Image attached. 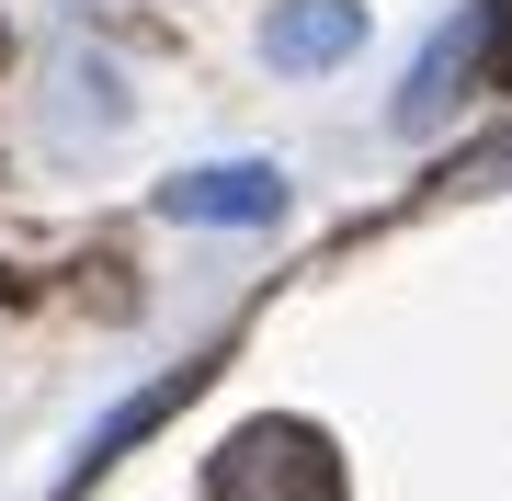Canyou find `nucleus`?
Segmentation results:
<instances>
[{"mask_svg":"<svg viewBox=\"0 0 512 501\" xmlns=\"http://www.w3.org/2000/svg\"><path fill=\"white\" fill-rule=\"evenodd\" d=\"M205 501H342V445L296 410H262L205 456Z\"/></svg>","mask_w":512,"mask_h":501,"instance_id":"obj_1","label":"nucleus"},{"mask_svg":"<svg viewBox=\"0 0 512 501\" xmlns=\"http://www.w3.org/2000/svg\"><path fill=\"white\" fill-rule=\"evenodd\" d=\"M490 46H501V12H490V0H478L467 23H444V35L421 46V69H410V92L387 103V114H399V137H433V126H444V103H456V92H478V80H490Z\"/></svg>","mask_w":512,"mask_h":501,"instance_id":"obj_2","label":"nucleus"},{"mask_svg":"<svg viewBox=\"0 0 512 501\" xmlns=\"http://www.w3.org/2000/svg\"><path fill=\"white\" fill-rule=\"evenodd\" d=\"M160 217H183V228H274V217H285V171H274V160L171 171V183H160Z\"/></svg>","mask_w":512,"mask_h":501,"instance_id":"obj_3","label":"nucleus"},{"mask_svg":"<svg viewBox=\"0 0 512 501\" xmlns=\"http://www.w3.org/2000/svg\"><path fill=\"white\" fill-rule=\"evenodd\" d=\"M365 46V0H274L262 12V57L274 69H342Z\"/></svg>","mask_w":512,"mask_h":501,"instance_id":"obj_4","label":"nucleus"},{"mask_svg":"<svg viewBox=\"0 0 512 501\" xmlns=\"http://www.w3.org/2000/svg\"><path fill=\"white\" fill-rule=\"evenodd\" d=\"M501 12V46H490V80H512V0H490Z\"/></svg>","mask_w":512,"mask_h":501,"instance_id":"obj_5","label":"nucleus"}]
</instances>
